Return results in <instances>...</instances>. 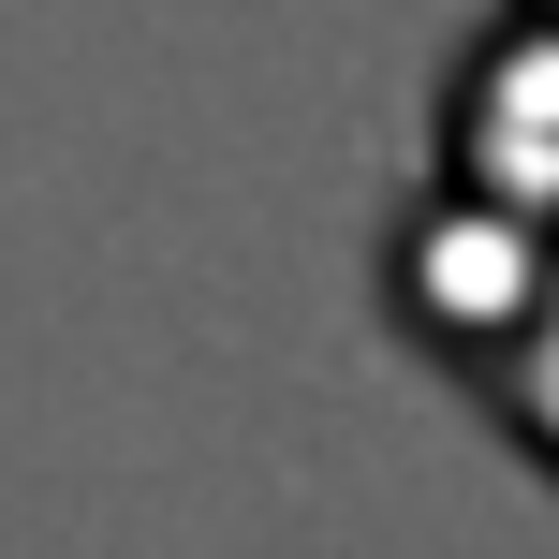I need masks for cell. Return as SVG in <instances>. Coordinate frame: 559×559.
<instances>
[{"instance_id": "1", "label": "cell", "mask_w": 559, "mask_h": 559, "mask_svg": "<svg viewBox=\"0 0 559 559\" xmlns=\"http://www.w3.org/2000/svg\"><path fill=\"white\" fill-rule=\"evenodd\" d=\"M472 368H486V397H501V427L559 472V251H531V295H515V324L486 338Z\"/></svg>"}]
</instances>
